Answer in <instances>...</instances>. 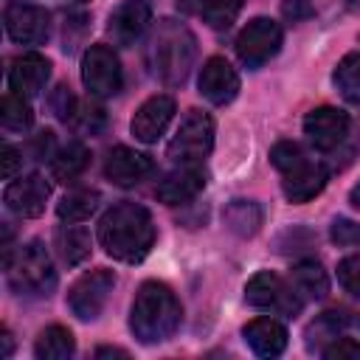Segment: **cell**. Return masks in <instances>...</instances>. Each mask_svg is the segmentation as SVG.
I'll list each match as a JSON object with an SVG mask.
<instances>
[{
	"label": "cell",
	"instance_id": "1",
	"mask_svg": "<svg viewBox=\"0 0 360 360\" xmlns=\"http://www.w3.org/2000/svg\"><path fill=\"white\" fill-rule=\"evenodd\" d=\"M98 242L118 262H127V264L141 262L155 245L152 214L138 202L112 205L98 222Z\"/></svg>",
	"mask_w": 360,
	"mask_h": 360
},
{
	"label": "cell",
	"instance_id": "2",
	"mask_svg": "<svg viewBox=\"0 0 360 360\" xmlns=\"http://www.w3.org/2000/svg\"><path fill=\"white\" fill-rule=\"evenodd\" d=\"M180 301L163 281H143L135 292L129 329L141 343H160L169 340L180 326Z\"/></svg>",
	"mask_w": 360,
	"mask_h": 360
},
{
	"label": "cell",
	"instance_id": "3",
	"mask_svg": "<svg viewBox=\"0 0 360 360\" xmlns=\"http://www.w3.org/2000/svg\"><path fill=\"white\" fill-rule=\"evenodd\" d=\"M194 59H197L194 34L183 22L160 20L149 42V62L155 76L169 87L183 84L194 68Z\"/></svg>",
	"mask_w": 360,
	"mask_h": 360
},
{
	"label": "cell",
	"instance_id": "4",
	"mask_svg": "<svg viewBox=\"0 0 360 360\" xmlns=\"http://www.w3.org/2000/svg\"><path fill=\"white\" fill-rule=\"evenodd\" d=\"M3 264H6V278L17 295L48 298L56 287V270H53L51 253L37 239L20 245L14 253L6 250Z\"/></svg>",
	"mask_w": 360,
	"mask_h": 360
},
{
	"label": "cell",
	"instance_id": "5",
	"mask_svg": "<svg viewBox=\"0 0 360 360\" xmlns=\"http://www.w3.org/2000/svg\"><path fill=\"white\" fill-rule=\"evenodd\" d=\"M214 146V121L202 110H188L180 129L169 141V158L174 163H200Z\"/></svg>",
	"mask_w": 360,
	"mask_h": 360
},
{
	"label": "cell",
	"instance_id": "6",
	"mask_svg": "<svg viewBox=\"0 0 360 360\" xmlns=\"http://www.w3.org/2000/svg\"><path fill=\"white\" fill-rule=\"evenodd\" d=\"M115 287V273L107 267L79 276L68 290V307L79 321H96Z\"/></svg>",
	"mask_w": 360,
	"mask_h": 360
},
{
	"label": "cell",
	"instance_id": "7",
	"mask_svg": "<svg viewBox=\"0 0 360 360\" xmlns=\"http://www.w3.org/2000/svg\"><path fill=\"white\" fill-rule=\"evenodd\" d=\"M281 48V25L270 17L250 20L236 37V56L248 68H262Z\"/></svg>",
	"mask_w": 360,
	"mask_h": 360
},
{
	"label": "cell",
	"instance_id": "8",
	"mask_svg": "<svg viewBox=\"0 0 360 360\" xmlns=\"http://www.w3.org/2000/svg\"><path fill=\"white\" fill-rule=\"evenodd\" d=\"M82 82L90 96L107 98L121 90V62L110 45H90L82 56Z\"/></svg>",
	"mask_w": 360,
	"mask_h": 360
},
{
	"label": "cell",
	"instance_id": "9",
	"mask_svg": "<svg viewBox=\"0 0 360 360\" xmlns=\"http://www.w3.org/2000/svg\"><path fill=\"white\" fill-rule=\"evenodd\" d=\"M245 301L256 309H278L284 315H295L304 304V298L287 287L276 273L264 270V273H256L248 284H245Z\"/></svg>",
	"mask_w": 360,
	"mask_h": 360
},
{
	"label": "cell",
	"instance_id": "10",
	"mask_svg": "<svg viewBox=\"0 0 360 360\" xmlns=\"http://www.w3.org/2000/svg\"><path fill=\"white\" fill-rule=\"evenodd\" d=\"M6 34L20 45H39L48 39L51 17L42 6H25V3H8L3 11Z\"/></svg>",
	"mask_w": 360,
	"mask_h": 360
},
{
	"label": "cell",
	"instance_id": "11",
	"mask_svg": "<svg viewBox=\"0 0 360 360\" xmlns=\"http://www.w3.org/2000/svg\"><path fill=\"white\" fill-rule=\"evenodd\" d=\"M349 132V115L338 107H315L304 118V135L321 152L335 149Z\"/></svg>",
	"mask_w": 360,
	"mask_h": 360
},
{
	"label": "cell",
	"instance_id": "12",
	"mask_svg": "<svg viewBox=\"0 0 360 360\" xmlns=\"http://www.w3.org/2000/svg\"><path fill=\"white\" fill-rule=\"evenodd\" d=\"M51 197V186L45 183L42 174H25L17 177L6 186L3 191V202L8 211H14L17 217H39L45 211V202Z\"/></svg>",
	"mask_w": 360,
	"mask_h": 360
},
{
	"label": "cell",
	"instance_id": "13",
	"mask_svg": "<svg viewBox=\"0 0 360 360\" xmlns=\"http://www.w3.org/2000/svg\"><path fill=\"white\" fill-rule=\"evenodd\" d=\"M152 22V6L146 0H124L107 20V34L115 45H132Z\"/></svg>",
	"mask_w": 360,
	"mask_h": 360
},
{
	"label": "cell",
	"instance_id": "14",
	"mask_svg": "<svg viewBox=\"0 0 360 360\" xmlns=\"http://www.w3.org/2000/svg\"><path fill=\"white\" fill-rule=\"evenodd\" d=\"M172 115H174V98L158 93V96L146 98V101L135 110V115H132V121H129V129H132V135H135L141 143H155V141L166 132Z\"/></svg>",
	"mask_w": 360,
	"mask_h": 360
},
{
	"label": "cell",
	"instance_id": "15",
	"mask_svg": "<svg viewBox=\"0 0 360 360\" xmlns=\"http://www.w3.org/2000/svg\"><path fill=\"white\" fill-rule=\"evenodd\" d=\"M326 180H329L326 166L307 158L298 166L281 172V191L290 202H309L312 197H318L323 191Z\"/></svg>",
	"mask_w": 360,
	"mask_h": 360
},
{
	"label": "cell",
	"instance_id": "16",
	"mask_svg": "<svg viewBox=\"0 0 360 360\" xmlns=\"http://www.w3.org/2000/svg\"><path fill=\"white\" fill-rule=\"evenodd\" d=\"M200 96L211 104H228L239 93V73L231 68L228 59L211 56L200 70Z\"/></svg>",
	"mask_w": 360,
	"mask_h": 360
},
{
	"label": "cell",
	"instance_id": "17",
	"mask_svg": "<svg viewBox=\"0 0 360 360\" xmlns=\"http://www.w3.org/2000/svg\"><path fill=\"white\" fill-rule=\"evenodd\" d=\"M104 174L110 183H115L121 188L138 186L143 177L152 174V158L138 149H129V146H115V149H110V155L104 160Z\"/></svg>",
	"mask_w": 360,
	"mask_h": 360
},
{
	"label": "cell",
	"instance_id": "18",
	"mask_svg": "<svg viewBox=\"0 0 360 360\" xmlns=\"http://www.w3.org/2000/svg\"><path fill=\"white\" fill-rule=\"evenodd\" d=\"M202 188H205V172L197 163H180V169L169 172L158 183L155 194L166 205H183V202H191Z\"/></svg>",
	"mask_w": 360,
	"mask_h": 360
},
{
	"label": "cell",
	"instance_id": "19",
	"mask_svg": "<svg viewBox=\"0 0 360 360\" xmlns=\"http://www.w3.org/2000/svg\"><path fill=\"white\" fill-rule=\"evenodd\" d=\"M48 79H51V62L42 53H34V51L17 56L8 68V87L14 93L25 96V98L42 93Z\"/></svg>",
	"mask_w": 360,
	"mask_h": 360
},
{
	"label": "cell",
	"instance_id": "20",
	"mask_svg": "<svg viewBox=\"0 0 360 360\" xmlns=\"http://www.w3.org/2000/svg\"><path fill=\"white\" fill-rule=\"evenodd\" d=\"M242 335L259 357H278L287 349V329L276 318H253L242 329Z\"/></svg>",
	"mask_w": 360,
	"mask_h": 360
},
{
	"label": "cell",
	"instance_id": "21",
	"mask_svg": "<svg viewBox=\"0 0 360 360\" xmlns=\"http://www.w3.org/2000/svg\"><path fill=\"white\" fill-rule=\"evenodd\" d=\"M290 287L304 301H318V298H323L329 292V278H326V270L318 262H298L292 267Z\"/></svg>",
	"mask_w": 360,
	"mask_h": 360
},
{
	"label": "cell",
	"instance_id": "22",
	"mask_svg": "<svg viewBox=\"0 0 360 360\" xmlns=\"http://www.w3.org/2000/svg\"><path fill=\"white\" fill-rule=\"evenodd\" d=\"M87 163H90V149L79 141H70L68 146L51 155V174L59 183H70L87 169Z\"/></svg>",
	"mask_w": 360,
	"mask_h": 360
},
{
	"label": "cell",
	"instance_id": "23",
	"mask_svg": "<svg viewBox=\"0 0 360 360\" xmlns=\"http://www.w3.org/2000/svg\"><path fill=\"white\" fill-rule=\"evenodd\" d=\"M56 250H59L65 264H70V267L82 264L90 256V233H87V228L73 225V222L62 225L56 231Z\"/></svg>",
	"mask_w": 360,
	"mask_h": 360
},
{
	"label": "cell",
	"instance_id": "24",
	"mask_svg": "<svg viewBox=\"0 0 360 360\" xmlns=\"http://www.w3.org/2000/svg\"><path fill=\"white\" fill-rule=\"evenodd\" d=\"M73 349H76V340H73L70 329H65L59 323L42 329L37 343H34V354L39 360H65L73 354Z\"/></svg>",
	"mask_w": 360,
	"mask_h": 360
},
{
	"label": "cell",
	"instance_id": "25",
	"mask_svg": "<svg viewBox=\"0 0 360 360\" xmlns=\"http://www.w3.org/2000/svg\"><path fill=\"white\" fill-rule=\"evenodd\" d=\"M98 208V191L96 188H73L56 202V214L65 222H84Z\"/></svg>",
	"mask_w": 360,
	"mask_h": 360
},
{
	"label": "cell",
	"instance_id": "26",
	"mask_svg": "<svg viewBox=\"0 0 360 360\" xmlns=\"http://www.w3.org/2000/svg\"><path fill=\"white\" fill-rule=\"evenodd\" d=\"M222 217L228 231H233L236 236H253L262 228V208L250 200H233Z\"/></svg>",
	"mask_w": 360,
	"mask_h": 360
},
{
	"label": "cell",
	"instance_id": "27",
	"mask_svg": "<svg viewBox=\"0 0 360 360\" xmlns=\"http://www.w3.org/2000/svg\"><path fill=\"white\" fill-rule=\"evenodd\" d=\"M338 93L352 101V104H360V53H346L338 68H335V76H332Z\"/></svg>",
	"mask_w": 360,
	"mask_h": 360
},
{
	"label": "cell",
	"instance_id": "28",
	"mask_svg": "<svg viewBox=\"0 0 360 360\" xmlns=\"http://www.w3.org/2000/svg\"><path fill=\"white\" fill-rule=\"evenodd\" d=\"M31 121H34V112H31L28 98L11 90V93L3 98L0 124H3L6 129H11V132H22V129H28V127H31Z\"/></svg>",
	"mask_w": 360,
	"mask_h": 360
},
{
	"label": "cell",
	"instance_id": "29",
	"mask_svg": "<svg viewBox=\"0 0 360 360\" xmlns=\"http://www.w3.org/2000/svg\"><path fill=\"white\" fill-rule=\"evenodd\" d=\"M245 0H197V14L211 28H228L242 11Z\"/></svg>",
	"mask_w": 360,
	"mask_h": 360
},
{
	"label": "cell",
	"instance_id": "30",
	"mask_svg": "<svg viewBox=\"0 0 360 360\" xmlns=\"http://www.w3.org/2000/svg\"><path fill=\"white\" fill-rule=\"evenodd\" d=\"M301 160H307V152L292 143V141H278L273 149H270V163L278 169V172H287L292 166H298Z\"/></svg>",
	"mask_w": 360,
	"mask_h": 360
},
{
	"label": "cell",
	"instance_id": "31",
	"mask_svg": "<svg viewBox=\"0 0 360 360\" xmlns=\"http://www.w3.org/2000/svg\"><path fill=\"white\" fill-rule=\"evenodd\" d=\"M338 281L346 292L352 295H360V253L354 256H346L340 264H338Z\"/></svg>",
	"mask_w": 360,
	"mask_h": 360
},
{
	"label": "cell",
	"instance_id": "32",
	"mask_svg": "<svg viewBox=\"0 0 360 360\" xmlns=\"http://www.w3.org/2000/svg\"><path fill=\"white\" fill-rule=\"evenodd\" d=\"M326 360H360V343L352 338H335L329 346L321 349Z\"/></svg>",
	"mask_w": 360,
	"mask_h": 360
},
{
	"label": "cell",
	"instance_id": "33",
	"mask_svg": "<svg viewBox=\"0 0 360 360\" xmlns=\"http://www.w3.org/2000/svg\"><path fill=\"white\" fill-rule=\"evenodd\" d=\"M340 326H346L343 312H323V315L309 326V332H307V335H318V338H329V340H335Z\"/></svg>",
	"mask_w": 360,
	"mask_h": 360
},
{
	"label": "cell",
	"instance_id": "34",
	"mask_svg": "<svg viewBox=\"0 0 360 360\" xmlns=\"http://www.w3.org/2000/svg\"><path fill=\"white\" fill-rule=\"evenodd\" d=\"M329 233H332V242H338V245H343V248L360 245V225L352 222V219H335Z\"/></svg>",
	"mask_w": 360,
	"mask_h": 360
},
{
	"label": "cell",
	"instance_id": "35",
	"mask_svg": "<svg viewBox=\"0 0 360 360\" xmlns=\"http://www.w3.org/2000/svg\"><path fill=\"white\" fill-rule=\"evenodd\" d=\"M51 107H53V112H56L62 121H73V115H76V101H73V96L68 93L65 84L56 87V93H53V98H51Z\"/></svg>",
	"mask_w": 360,
	"mask_h": 360
},
{
	"label": "cell",
	"instance_id": "36",
	"mask_svg": "<svg viewBox=\"0 0 360 360\" xmlns=\"http://www.w3.org/2000/svg\"><path fill=\"white\" fill-rule=\"evenodd\" d=\"M76 112H79V115H73V118L79 121V127H82L84 132L93 135V132L101 129V124H104V112H101L98 107H90V110H87V107H76Z\"/></svg>",
	"mask_w": 360,
	"mask_h": 360
},
{
	"label": "cell",
	"instance_id": "37",
	"mask_svg": "<svg viewBox=\"0 0 360 360\" xmlns=\"http://www.w3.org/2000/svg\"><path fill=\"white\" fill-rule=\"evenodd\" d=\"M0 163H3V166H0L3 177H6V180H11V177H14V172L20 169L22 158H20V152H17L11 143H6V146H3V152H0Z\"/></svg>",
	"mask_w": 360,
	"mask_h": 360
},
{
	"label": "cell",
	"instance_id": "38",
	"mask_svg": "<svg viewBox=\"0 0 360 360\" xmlns=\"http://www.w3.org/2000/svg\"><path fill=\"white\" fill-rule=\"evenodd\" d=\"M96 357H127V352H124V349H110V346H101V349H96Z\"/></svg>",
	"mask_w": 360,
	"mask_h": 360
},
{
	"label": "cell",
	"instance_id": "39",
	"mask_svg": "<svg viewBox=\"0 0 360 360\" xmlns=\"http://www.w3.org/2000/svg\"><path fill=\"white\" fill-rule=\"evenodd\" d=\"M349 202H352V205L360 211V183H354V188L349 191Z\"/></svg>",
	"mask_w": 360,
	"mask_h": 360
},
{
	"label": "cell",
	"instance_id": "40",
	"mask_svg": "<svg viewBox=\"0 0 360 360\" xmlns=\"http://www.w3.org/2000/svg\"><path fill=\"white\" fill-rule=\"evenodd\" d=\"M3 357H8L11 354V335L8 332H3V352H0Z\"/></svg>",
	"mask_w": 360,
	"mask_h": 360
},
{
	"label": "cell",
	"instance_id": "41",
	"mask_svg": "<svg viewBox=\"0 0 360 360\" xmlns=\"http://www.w3.org/2000/svg\"><path fill=\"white\" fill-rule=\"evenodd\" d=\"M79 3H84V0H79Z\"/></svg>",
	"mask_w": 360,
	"mask_h": 360
}]
</instances>
